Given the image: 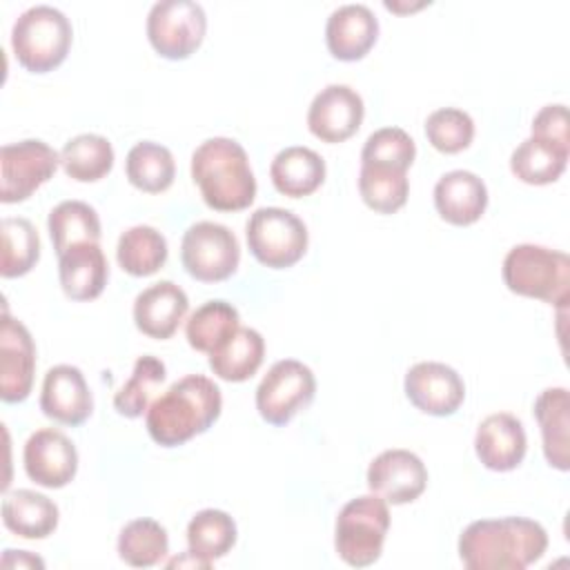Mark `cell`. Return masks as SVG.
<instances>
[{
    "label": "cell",
    "instance_id": "cell-1",
    "mask_svg": "<svg viewBox=\"0 0 570 570\" xmlns=\"http://www.w3.org/2000/svg\"><path fill=\"white\" fill-rule=\"evenodd\" d=\"M548 548L546 528L525 517L472 521L459 537V557L468 570H523Z\"/></svg>",
    "mask_w": 570,
    "mask_h": 570
},
{
    "label": "cell",
    "instance_id": "cell-2",
    "mask_svg": "<svg viewBox=\"0 0 570 570\" xmlns=\"http://www.w3.org/2000/svg\"><path fill=\"white\" fill-rule=\"evenodd\" d=\"M223 410L218 385L205 374L174 381L147 410L145 425L154 443L176 448L207 432Z\"/></svg>",
    "mask_w": 570,
    "mask_h": 570
},
{
    "label": "cell",
    "instance_id": "cell-3",
    "mask_svg": "<svg viewBox=\"0 0 570 570\" xmlns=\"http://www.w3.org/2000/svg\"><path fill=\"white\" fill-rule=\"evenodd\" d=\"M191 178L207 207L240 212L256 198V178L247 151L225 136L203 140L191 154Z\"/></svg>",
    "mask_w": 570,
    "mask_h": 570
},
{
    "label": "cell",
    "instance_id": "cell-4",
    "mask_svg": "<svg viewBox=\"0 0 570 570\" xmlns=\"http://www.w3.org/2000/svg\"><path fill=\"white\" fill-rule=\"evenodd\" d=\"M510 292L563 307L570 298V258L566 252L546 245H514L501 265Z\"/></svg>",
    "mask_w": 570,
    "mask_h": 570
},
{
    "label": "cell",
    "instance_id": "cell-5",
    "mask_svg": "<svg viewBox=\"0 0 570 570\" xmlns=\"http://www.w3.org/2000/svg\"><path fill=\"white\" fill-rule=\"evenodd\" d=\"M71 38L69 18L51 4L29 7L11 27V49L18 62L31 73L56 69L67 58Z\"/></svg>",
    "mask_w": 570,
    "mask_h": 570
},
{
    "label": "cell",
    "instance_id": "cell-6",
    "mask_svg": "<svg viewBox=\"0 0 570 570\" xmlns=\"http://www.w3.org/2000/svg\"><path fill=\"white\" fill-rule=\"evenodd\" d=\"M390 530L387 501L379 494H361L347 501L334 525L336 554L352 568H367L381 559Z\"/></svg>",
    "mask_w": 570,
    "mask_h": 570
},
{
    "label": "cell",
    "instance_id": "cell-7",
    "mask_svg": "<svg viewBox=\"0 0 570 570\" xmlns=\"http://www.w3.org/2000/svg\"><path fill=\"white\" fill-rule=\"evenodd\" d=\"M252 256L272 269L296 265L307 252V227L289 209L258 207L245 223Z\"/></svg>",
    "mask_w": 570,
    "mask_h": 570
},
{
    "label": "cell",
    "instance_id": "cell-8",
    "mask_svg": "<svg viewBox=\"0 0 570 570\" xmlns=\"http://www.w3.org/2000/svg\"><path fill=\"white\" fill-rule=\"evenodd\" d=\"M180 261L191 278L218 283L238 269L240 245L229 227L214 220H200L189 225L183 234Z\"/></svg>",
    "mask_w": 570,
    "mask_h": 570
},
{
    "label": "cell",
    "instance_id": "cell-9",
    "mask_svg": "<svg viewBox=\"0 0 570 570\" xmlns=\"http://www.w3.org/2000/svg\"><path fill=\"white\" fill-rule=\"evenodd\" d=\"M207 31L205 9L194 0H160L147 13V38L167 60L189 58Z\"/></svg>",
    "mask_w": 570,
    "mask_h": 570
},
{
    "label": "cell",
    "instance_id": "cell-10",
    "mask_svg": "<svg viewBox=\"0 0 570 570\" xmlns=\"http://www.w3.org/2000/svg\"><path fill=\"white\" fill-rule=\"evenodd\" d=\"M316 394L314 372L296 361H276L256 387V410L269 425L289 423Z\"/></svg>",
    "mask_w": 570,
    "mask_h": 570
},
{
    "label": "cell",
    "instance_id": "cell-11",
    "mask_svg": "<svg viewBox=\"0 0 570 570\" xmlns=\"http://www.w3.org/2000/svg\"><path fill=\"white\" fill-rule=\"evenodd\" d=\"M58 165L60 154L38 138L2 145L0 200L7 205L27 200L42 183H47L56 174Z\"/></svg>",
    "mask_w": 570,
    "mask_h": 570
},
{
    "label": "cell",
    "instance_id": "cell-12",
    "mask_svg": "<svg viewBox=\"0 0 570 570\" xmlns=\"http://www.w3.org/2000/svg\"><path fill=\"white\" fill-rule=\"evenodd\" d=\"M403 390L410 403L430 416H450L465 399L461 374L439 361H421L412 365L405 374Z\"/></svg>",
    "mask_w": 570,
    "mask_h": 570
},
{
    "label": "cell",
    "instance_id": "cell-13",
    "mask_svg": "<svg viewBox=\"0 0 570 570\" xmlns=\"http://www.w3.org/2000/svg\"><path fill=\"white\" fill-rule=\"evenodd\" d=\"M428 485L425 463L410 450L392 448L372 459L367 488L392 505L416 501Z\"/></svg>",
    "mask_w": 570,
    "mask_h": 570
},
{
    "label": "cell",
    "instance_id": "cell-14",
    "mask_svg": "<svg viewBox=\"0 0 570 570\" xmlns=\"http://www.w3.org/2000/svg\"><path fill=\"white\" fill-rule=\"evenodd\" d=\"M27 476L42 488H65L78 472V450L73 441L53 428L36 430L22 450Z\"/></svg>",
    "mask_w": 570,
    "mask_h": 570
},
{
    "label": "cell",
    "instance_id": "cell-15",
    "mask_svg": "<svg viewBox=\"0 0 570 570\" xmlns=\"http://www.w3.org/2000/svg\"><path fill=\"white\" fill-rule=\"evenodd\" d=\"M365 105L356 89L350 85H327L323 87L309 109L307 127L323 142H343L354 136L363 122Z\"/></svg>",
    "mask_w": 570,
    "mask_h": 570
},
{
    "label": "cell",
    "instance_id": "cell-16",
    "mask_svg": "<svg viewBox=\"0 0 570 570\" xmlns=\"http://www.w3.org/2000/svg\"><path fill=\"white\" fill-rule=\"evenodd\" d=\"M36 372V345L18 318L4 309L0 327V396L4 403H20L29 396Z\"/></svg>",
    "mask_w": 570,
    "mask_h": 570
},
{
    "label": "cell",
    "instance_id": "cell-17",
    "mask_svg": "<svg viewBox=\"0 0 570 570\" xmlns=\"http://www.w3.org/2000/svg\"><path fill=\"white\" fill-rule=\"evenodd\" d=\"M40 410L62 425L85 423L94 412V396L85 374L67 363L49 367L42 381Z\"/></svg>",
    "mask_w": 570,
    "mask_h": 570
},
{
    "label": "cell",
    "instance_id": "cell-18",
    "mask_svg": "<svg viewBox=\"0 0 570 570\" xmlns=\"http://www.w3.org/2000/svg\"><path fill=\"white\" fill-rule=\"evenodd\" d=\"M528 439L523 423L510 412L485 416L474 434V452L479 461L494 472L514 470L525 456Z\"/></svg>",
    "mask_w": 570,
    "mask_h": 570
},
{
    "label": "cell",
    "instance_id": "cell-19",
    "mask_svg": "<svg viewBox=\"0 0 570 570\" xmlns=\"http://www.w3.org/2000/svg\"><path fill=\"white\" fill-rule=\"evenodd\" d=\"M379 38V20L367 4H341L325 22V45L336 60H361Z\"/></svg>",
    "mask_w": 570,
    "mask_h": 570
},
{
    "label": "cell",
    "instance_id": "cell-20",
    "mask_svg": "<svg viewBox=\"0 0 570 570\" xmlns=\"http://www.w3.org/2000/svg\"><path fill=\"white\" fill-rule=\"evenodd\" d=\"M189 309V298L174 281H158L145 287L134 301V323L149 336L165 341L174 336Z\"/></svg>",
    "mask_w": 570,
    "mask_h": 570
},
{
    "label": "cell",
    "instance_id": "cell-21",
    "mask_svg": "<svg viewBox=\"0 0 570 570\" xmlns=\"http://www.w3.org/2000/svg\"><path fill=\"white\" fill-rule=\"evenodd\" d=\"M434 207L450 225H472L488 207V187L474 171L452 169L434 185Z\"/></svg>",
    "mask_w": 570,
    "mask_h": 570
},
{
    "label": "cell",
    "instance_id": "cell-22",
    "mask_svg": "<svg viewBox=\"0 0 570 570\" xmlns=\"http://www.w3.org/2000/svg\"><path fill=\"white\" fill-rule=\"evenodd\" d=\"M58 278L67 298L94 301L102 294L109 265L100 243H80L58 256Z\"/></svg>",
    "mask_w": 570,
    "mask_h": 570
},
{
    "label": "cell",
    "instance_id": "cell-23",
    "mask_svg": "<svg viewBox=\"0 0 570 570\" xmlns=\"http://www.w3.org/2000/svg\"><path fill=\"white\" fill-rule=\"evenodd\" d=\"M269 178L278 194L289 198H303L314 194L325 180V160L309 147L292 145L281 149L272 165Z\"/></svg>",
    "mask_w": 570,
    "mask_h": 570
},
{
    "label": "cell",
    "instance_id": "cell-24",
    "mask_svg": "<svg viewBox=\"0 0 570 570\" xmlns=\"http://www.w3.org/2000/svg\"><path fill=\"white\" fill-rule=\"evenodd\" d=\"M2 523L22 539H45L58 528V505L36 490H13L2 499Z\"/></svg>",
    "mask_w": 570,
    "mask_h": 570
},
{
    "label": "cell",
    "instance_id": "cell-25",
    "mask_svg": "<svg viewBox=\"0 0 570 570\" xmlns=\"http://www.w3.org/2000/svg\"><path fill=\"white\" fill-rule=\"evenodd\" d=\"M534 416L541 428L543 454L550 468L566 472L570 468L568 456V428H570V401L566 387H546L534 401Z\"/></svg>",
    "mask_w": 570,
    "mask_h": 570
},
{
    "label": "cell",
    "instance_id": "cell-26",
    "mask_svg": "<svg viewBox=\"0 0 570 570\" xmlns=\"http://www.w3.org/2000/svg\"><path fill=\"white\" fill-rule=\"evenodd\" d=\"M265 356V341L254 327H238L218 350L209 354L212 372L229 383L252 379Z\"/></svg>",
    "mask_w": 570,
    "mask_h": 570
},
{
    "label": "cell",
    "instance_id": "cell-27",
    "mask_svg": "<svg viewBox=\"0 0 570 570\" xmlns=\"http://www.w3.org/2000/svg\"><path fill=\"white\" fill-rule=\"evenodd\" d=\"M236 534V523L227 512L205 508L187 523V552L209 568L234 548Z\"/></svg>",
    "mask_w": 570,
    "mask_h": 570
},
{
    "label": "cell",
    "instance_id": "cell-28",
    "mask_svg": "<svg viewBox=\"0 0 570 570\" xmlns=\"http://www.w3.org/2000/svg\"><path fill=\"white\" fill-rule=\"evenodd\" d=\"M238 327H240L238 309L223 298H214L191 312V316L187 318V325H185V336L194 350L212 354Z\"/></svg>",
    "mask_w": 570,
    "mask_h": 570
},
{
    "label": "cell",
    "instance_id": "cell-29",
    "mask_svg": "<svg viewBox=\"0 0 570 570\" xmlns=\"http://www.w3.org/2000/svg\"><path fill=\"white\" fill-rule=\"evenodd\" d=\"M47 229L58 256L73 245L100 240V218L96 209L82 200L58 203L49 212Z\"/></svg>",
    "mask_w": 570,
    "mask_h": 570
},
{
    "label": "cell",
    "instance_id": "cell-30",
    "mask_svg": "<svg viewBox=\"0 0 570 570\" xmlns=\"http://www.w3.org/2000/svg\"><path fill=\"white\" fill-rule=\"evenodd\" d=\"M116 261L131 276H151L167 261V240L151 225H134L120 234Z\"/></svg>",
    "mask_w": 570,
    "mask_h": 570
},
{
    "label": "cell",
    "instance_id": "cell-31",
    "mask_svg": "<svg viewBox=\"0 0 570 570\" xmlns=\"http://www.w3.org/2000/svg\"><path fill=\"white\" fill-rule=\"evenodd\" d=\"M127 180L147 194H160L171 187L176 176V163L171 151L154 140L136 142L125 160Z\"/></svg>",
    "mask_w": 570,
    "mask_h": 570
},
{
    "label": "cell",
    "instance_id": "cell-32",
    "mask_svg": "<svg viewBox=\"0 0 570 570\" xmlns=\"http://www.w3.org/2000/svg\"><path fill=\"white\" fill-rule=\"evenodd\" d=\"M65 174L78 183H96L114 167V147L100 134H78L60 151Z\"/></svg>",
    "mask_w": 570,
    "mask_h": 570
},
{
    "label": "cell",
    "instance_id": "cell-33",
    "mask_svg": "<svg viewBox=\"0 0 570 570\" xmlns=\"http://www.w3.org/2000/svg\"><path fill=\"white\" fill-rule=\"evenodd\" d=\"M167 379V367L160 358L151 354H142L136 358L131 376L127 383L114 394V407L118 414L127 419H138L154 403V394Z\"/></svg>",
    "mask_w": 570,
    "mask_h": 570
},
{
    "label": "cell",
    "instance_id": "cell-34",
    "mask_svg": "<svg viewBox=\"0 0 570 570\" xmlns=\"http://www.w3.org/2000/svg\"><path fill=\"white\" fill-rule=\"evenodd\" d=\"M358 191L370 209L379 214H394L407 203V171L387 165H361Z\"/></svg>",
    "mask_w": 570,
    "mask_h": 570
},
{
    "label": "cell",
    "instance_id": "cell-35",
    "mask_svg": "<svg viewBox=\"0 0 570 570\" xmlns=\"http://www.w3.org/2000/svg\"><path fill=\"white\" fill-rule=\"evenodd\" d=\"M2 229V278H18L29 274L40 258V238L31 220L22 216H4Z\"/></svg>",
    "mask_w": 570,
    "mask_h": 570
},
{
    "label": "cell",
    "instance_id": "cell-36",
    "mask_svg": "<svg viewBox=\"0 0 570 570\" xmlns=\"http://www.w3.org/2000/svg\"><path fill=\"white\" fill-rule=\"evenodd\" d=\"M169 552L167 530L154 519H134L118 534V557L134 568H151Z\"/></svg>",
    "mask_w": 570,
    "mask_h": 570
},
{
    "label": "cell",
    "instance_id": "cell-37",
    "mask_svg": "<svg viewBox=\"0 0 570 570\" xmlns=\"http://www.w3.org/2000/svg\"><path fill=\"white\" fill-rule=\"evenodd\" d=\"M568 156L570 154L530 136L512 151L510 169L521 183L548 185L561 178L568 165Z\"/></svg>",
    "mask_w": 570,
    "mask_h": 570
},
{
    "label": "cell",
    "instance_id": "cell-38",
    "mask_svg": "<svg viewBox=\"0 0 570 570\" xmlns=\"http://www.w3.org/2000/svg\"><path fill=\"white\" fill-rule=\"evenodd\" d=\"M425 136L436 151L459 154L470 147L474 138V120L463 109L443 107L428 116Z\"/></svg>",
    "mask_w": 570,
    "mask_h": 570
},
{
    "label": "cell",
    "instance_id": "cell-39",
    "mask_svg": "<svg viewBox=\"0 0 570 570\" xmlns=\"http://www.w3.org/2000/svg\"><path fill=\"white\" fill-rule=\"evenodd\" d=\"M416 156V145L401 127H381L372 131L361 149V165H387L410 169Z\"/></svg>",
    "mask_w": 570,
    "mask_h": 570
},
{
    "label": "cell",
    "instance_id": "cell-40",
    "mask_svg": "<svg viewBox=\"0 0 570 570\" xmlns=\"http://www.w3.org/2000/svg\"><path fill=\"white\" fill-rule=\"evenodd\" d=\"M532 138L543 140L566 154H570V136H568V107L561 102L546 105L532 120Z\"/></svg>",
    "mask_w": 570,
    "mask_h": 570
},
{
    "label": "cell",
    "instance_id": "cell-41",
    "mask_svg": "<svg viewBox=\"0 0 570 570\" xmlns=\"http://www.w3.org/2000/svg\"><path fill=\"white\" fill-rule=\"evenodd\" d=\"M0 563H2V568H18V570H22V568H45V561L40 557L31 554L29 550H11V548H7L2 552Z\"/></svg>",
    "mask_w": 570,
    "mask_h": 570
}]
</instances>
